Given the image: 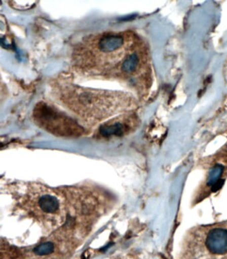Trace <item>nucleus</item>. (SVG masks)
I'll list each match as a JSON object with an SVG mask.
<instances>
[{"label":"nucleus","mask_w":227,"mask_h":259,"mask_svg":"<svg viewBox=\"0 0 227 259\" xmlns=\"http://www.w3.org/2000/svg\"><path fill=\"white\" fill-rule=\"evenodd\" d=\"M20 204L27 215L48 232L58 230L66 220V206L62 195L41 184L29 185Z\"/></svg>","instance_id":"f257e3e1"},{"label":"nucleus","mask_w":227,"mask_h":259,"mask_svg":"<svg viewBox=\"0 0 227 259\" xmlns=\"http://www.w3.org/2000/svg\"><path fill=\"white\" fill-rule=\"evenodd\" d=\"M65 99L74 111L90 120H99L107 117L117 110L125 107V105H123L125 98L122 94L103 91L71 89Z\"/></svg>","instance_id":"f03ea898"},{"label":"nucleus","mask_w":227,"mask_h":259,"mask_svg":"<svg viewBox=\"0 0 227 259\" xmlns=\"http://www.w3.org/2000/svg\"><path fill=\"white\" fill-rule=\"evenodd\" d=\"M73 233L59 229L50 237L24 250L20 259H65L77 246Z\"/></svg>","instance_id":"7ed1b4c3"},{"label":"nucleus","mask_w":227,"mask_h":259,"mask_svg":"<svg viewBox=\"0 0 227 259\" xmlns=\"http://www.w3.org/2000/svg\"><path fill=\"white\" fill-rule=\"evenodd\" d=\"M33 116L40 126L59 135H78L83 132L75 121L46 103L36 106Z\"/></svg>","instance_id":"20e7f679"},{"label":"nucleus","mask_w":227,"mask_h":259,"mask_svg":"<svg viewBox=\"0 0 227 259\" xmlns=\"http://www.w3.org/2000/svg\"><path fill=\"white\" fill-rule=\"evenodd\" d=\"M131 127L130 121L123 116L104 123L99 127V135L105 139L122 137L131 131Z\"/></svg>","instance_id":"39448f33"}]
</instances>
